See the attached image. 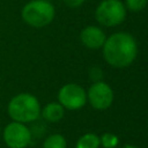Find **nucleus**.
<instances>
[{
  "instance_id": "nucleus-7",
  "label": "nucleus",
  "mask_w": 148,
  "mask_h": 148,
  "mask_svg": "<svg viewBox=\"0 0 148 148\" xmlns=\"http://www.w3.org/2000/svg\"><path fill=\"white\" fill-rule=\"evenodd\" d=\"M87 99L94 109L105 110L113 102V91L108 83L97 81L90 86L87 92Z\"/></svg>"
},
{
  "instance_id": "nucleus-12",
  "label": "nucleus",
  "mask_w": 148,
  "mask_h": 148,
  "mask_svg": "<svg viewBox=\"0 0 148 148\" xmlns=\"http://www.w3.org/2000/svg\"><path fill=\"white\" fill-rule=\"evenodd\" d=\"M148 0H125V7L131 12H140L145 9Z\"/></svg>"
},
{
  "instance_id": "nucleus-6",
  "label": "nucleus",
  "mask_w": 148,
  "mask_h": 148,
  "mask_svg": "<svg viewBox=\"0 0 148 148\" xmlns=\"http://www.w3.org/2000/svg\"><path fill=\"white\" fill-rule=\"evenodd\" d=\"M3 141L9 148H25L31 141L30 130L22 123L12 121L3 130Z\"/></svg>"
},
{
  "instance_id": "nucleus-13",
  "label": "nucleus",
  "mask_w": 148,
  "mask_h": 148,
  "mask_svg": "<svg viewBox=\"0 0 148 148\" xmlns=\"http://www.w3.org/2000/svg\"><path fill=\"white\" fill-rule=\"evenodd\" d=\"M99 141L104 148H114L118 145V138L112 133H104Z\"/></svg>"
},
{
  "instance_id": "nucleus-14",
  "label": "nucleus",
  "mask_w": 148,
  "mask_h": 148,
  "mask_svg": "<svg viewBox=\"0 0 148 148\" xmlns=\"http://www.w3.org/2000/svg\"><path fill=\"white\" fill-rule=\"evenodd\" d=\"M89 76L90 79L94 81V82H97V81H101L102 76H103V72L98 68V67H92L89 72Z\"/></svg>"
},
{
  "instance_id": "nucleus-17",
  "label": "nucleus",
  "mask_w": 148,
  "mask_h": 148,
  "mask_svg": "<svg viewBox=\"0 0 148 148\" xmlns=\"http://www.w3.org/2000/svg\"><path fill=\"white\" fill-rule=\"evenodd\" d=\"M49 1H51V0H49Z\"/></svg>"
},
{
  "instance_id": "nucleus-11",
  "label": "nucleus",
  "mask_w": 148,
  "mask_h": 148,
  "mask_svg": "<svg viewBox=\"0 0 148 148\" xmlns=\"http://www.w3.org/2000/svg\"><path fill=\"white\" fill-rule=\"evenodd\" d=\"M43 148H66V140L61 134H52L46 138Z\"/></svg>"
},
{
  "instance_id": "nucleus-10",
  "label": "nucleus",
  "mask_w": 148,
  "mask_h": 148,
  "mask_svg": "<svg viewBox=\"0 0 148 148\" xmlns=\"http://www.w3.org/2000/svg\"><path fill=\"white\" fill-rule=\"evenodd\" d=\"M101 141L94 133H87L81 136L76 142V148H98Z\"/></svg>"
},
{
  "instance_id": "nucleus-8",
  "label": "nucleus",
  "mask_w": 148,
  "mask_h": 148,
  "mask_svg": "<svg viewBox=\"0 0 148 148\" xmlns=\"http://www.w3.org/2000/svg\"><path fill=\"white\" fill-rule=\"evenodd\" d=\"M80 39L86 47L91 50H97L103 46L106 36L101 28L95 25H88L81 30Z\"/></svg>"
},
{
  "instance_id": "nucleus-5",
  "label": "nucleus",
  "mask_w": 148,
  "mask_h": 148,
  "mask_svg": "<svg viewBox=\"0 0 148 148\" xmlns=\"http://www.w3.org/2000/svg\"><path fill=\"white\" fill-rule=\"evenodd\" d=\"M59 103L68 110L81 109L87 102V92L76 83H67L62 86L58 92Z\"/></svg>"
},
{
  "instance_id": "nucleus-1",
  "label": "nucleus",
  "mask_w": 148,
  "mask_h": 148,
  "mask_svg": "<svg viewBox=\"0 0 148 148\" xmlns=\"http://www.w3.org/2000/svg\"><path fill=\"white\" fill-rule=\"evenodd\" d=\"M102 47L105 61L116 68L130 66L138 54L136 40L127 32L112 34L105 39Z\"/></svg>"
},
{
  "instance_id": "nucleus-9",
  "label": "nucleus",
  "mask_w": 148,
  "mask_h": 148,
  "mask_svg": "<svg viewBox=\"0 0 148 148\" xmlns=\"http://www.w3.org/2000/svg\"><path fill=\"white\" fill-rule=\"evenodd\" d=\"M42 116L45 120L50 123H57L64 117V106L60 103H49L44 106L43 110H40Z\"/></svg>"
},
{
  "instance_id": "nucleus-16",
  "label": "nucleus",
  "mask_w": 148,
  "mask_h": 148,
  "mask_svg": "<svg viewBox=\"0 0 148 148\" xmlns=\"http://www.w3.org/2000/svg\"><path fill=\"white\" fill-rule=\"evenodd\" d=\"M123 148H136L135 146H132V145H126V146H124Z\"/></svg>"
},
{
  "instance_id": "nucleus-2",
  "label": "nucleus",
  "mask_w": 148,
  "mask_h": 148,
  "mask_svg": "<svg viewBox=\"0 0 148 148\" xmlns=\"http://www.w3.org/2000/svg\"><path fill=\"white\" fill-rule=\"evenodd\" d=\"M8 114L13 121L22 124L36 120L40 114V105L38 99L28 92L15 95L8 103Z\"/></svg>"
},
{
  "instance_id": "nucleus-3",
  "label": "nucleus",
  "mask_w": 148,
  "mask_h": 148,
  "mask_svg": "<svg viewBox=\"0 0 148 148\" xmlns=\"http://www.w3.org/2000/svg\"><path fill=\"white\" fill-rule=\"evenodd\" d=\"M54 15V6L49 0H32L28 2L21 12L23 21L34 28L46 27L53 21Z\"/></svg>"
},
{
  "instance_id": "nucleus-4",
  "label": "nucleus",
  "mask_w": 148,
  "mask_h": 148,
  "mask_svg": "<svg viewBox=\"0 0 148 148\" xmlns=\"http://www.w3.org/2000/svg\"><path fill=\"white\" fill-rule=\"evenodd\" d=\"M97 22L104 27H116L126 17V7L120 0H103L95 10Z\"/></svg>"
},
{
  "instance_id": "nucleus-15",
  "label": "nucleus",
  "mask_w": 148,
  "mask_h": 148,
  "mask_svg": "<svg viewBox=\"0 0 148 148\" xmlns=\"http://www.w3.org/2000/svg\"><path fill=\"white\" fill-rule=\"evenodd\" d=\"M65 3L71 7V8H76V7H80L86 0H64Z\"/></svg>"
}]
</instances>
